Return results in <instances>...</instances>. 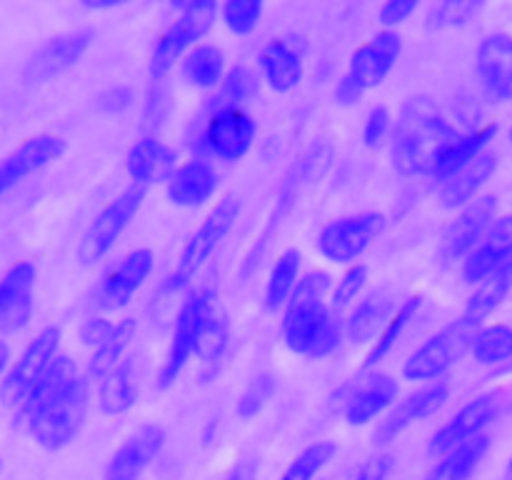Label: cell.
<instances>
[{
    "label": "cell",
    "mask_w": 512,
    "mask_h": 480,
    "mask_svg": "<svg viewBox=\"0 0 512 480\" xmlns=\"http://www.w3.org/2000/svg\"><path fill=\"white\" fill-rule=\"evenodd\" d=\"M453 125L430 98H410L403 105L393 135V163L405 178L433 173L443 150L453 143Z\"/></svg>",
    "instance_id": "1"
},
{
    "label": "cell",
    "mask_w": 512,
    "mask_h": 480,
    "mask_svg": "<svg viewBox=\"0 0 512 480\" xmlns=\"http://www.w3.org/2000/svg\"><path fill=\"white\" fill-rule=\"evenodd\" d=\"M85 413H88V383L83 375H78L63 393L55 395L25 425L40 448L60 450L83 428Z\"/></svg>",
    "instance_id": "2"
},
{
    "label": "cell",
    "mask_w": 512,
    "mask_h": 480,
    "mask_svg": "<svg viewBox=\"0 0 512 480\" xmlns=\"http://www.w3.org/2000/svg\"><path fill=\"white\" fill-rule=\"evenodd\" d=\"M480 333V323L470 315H460L440 333H435L428 343L420 345L405 363L403 373L408 380H433L453 368L468 350H473L475 335Z\"/></svg>",
    "instance_id": "3"
},
{
    "label": "cell",
    "mask_w": 512,
    "mask_h": 480,
    "mask_svg": "<svg viewBox=\"0 0 512 480\" xmlns=\"http://www.w3.org/2000/svg\"><path fill=\"white\" fill-rule=\"evenodd\" d=\"M240 215V200L235 195H225L218 203L210 208V213L205 215V220L200 223V228L190 235V240L185 243L183 253H180L178 265L170 273L165 288L168 290H180L183 285H188V280H193V275L203 268L205 260L213 255V250L218 248L225 240V235L233 230L235 220Z\"/></svg>",
    "instance_id": "4"
},
{
    "label": "cell",
    "mask_w": 512,
    "mask_h": 480,
    "mask_svg": "<svg viewBox=\"0 0 512 480\" xmlns=\"http://www.w3.org/2000/svg\"><path fill=\"white\" fill-rule=\"evenodd\" d=\"M283 338L293 353L305 358H328L340 345V328L323 300L288 305L283 318Z\"/></svg>",
    "instance_id": "5"
},
{
    "label": "cell",
    "mask_w": 512,
    "mask_h": 480,
    "mask_svg": "<svg viewBox=\"0 0 512 480\" xmlns=\"http://www.w3.org/2000/svg\"><path fill=\"white\" fill-rule=\"evenodd\" d=\"M215 18H218V3L200 0V3L183 5L178 20L155 43L153 58H150V75L155 80H163L175 68L180 55L213 28Z\"/></svg>",
    "instance_id": "6"
},
{
    "label": "cell",
    "mask_w": 512,
    "mask_h": 480,
    "mask_svg": "<svg viewBox=\"0 0 512 480\" xmlns=\"http://www.w3.org/2000/svg\"><path fill=\"white\" fill-rule=\"evenodd\" d=\"M215 310V295L210 288H200L190 295L180 308L178 320L173 328V340H170L168 358H165L163 370H160V388H170L180 378L183 368L188 365L190 355L198 350L200 335H203L205 323Z\"/></svg>",
    "instance_id": "7"
},
{
    "label": "cell",
    "mask_w": 512,
    "mask_h": 480,
    "mask_svg": "<svg viewBox=\"0 0 512 480\" xmlns=\"http://www.w3.org/2000/svg\"><path fill=\"white\" fill-rule=\"evenodd\" d=\"M58 343H60V330L58 328H45L35 335L28 343V348L23 350L15 365L10 368V373L5 375L3 385H0V400L10 408H20V405L28 400V395L33 393L35 385L40 383V378L45 375V370L50 368L55 358H58Z\"/></svg>",
    "instance_id": "8"
},
{
    "label": "cell",
    "mask_w": 512,
    "mask_h": 480,
    "mask_svg": "<svg viewBox=\"0 0 512 480\" xmlns=\"http://www.w3.org/2000/svg\"><path fill=\"white\" fill-rule=\"evenodd\" d=\"M145 198L143 185H130L128 190L118 195V198L110 200L103 210L98 213V218L90 223V228L85 230L83 240L78 245V258L83 263H95V260L103 258L110 248L115 245V240L120 238L125 228H128L130 220L135 218V213L140 210Z\"/></svg>",
    "instance_id": "9"
},
{
    "label": "cell",
    "mask_w": 512,
    "mask_h": 480,
    "mask_svg": "<svg viewBox=\"0 0 512 480\" xmlns=\"http://www.w3.org/2000/svg\"><path fill=\"white\" fill-rule=\"evenodd\" d=\"M383 225L385 218L380 213H358L335 218L320 230L318 250L330 263H353L373 245Z\"/></svg>",
    "instance_id": "10"
},
{
    "label": "cell",
    "mask_w": 512,
    "mask_h": 480,
    "mask_svg": "<svg viewBox=\"0 0 512 480\" xmlns=\"http://www.w3.org/2000/svg\"><path fill=\"white\" fill-rule=\"evenodd\" d=\"M495 215H498V198L495 195H483V198L473 200L443 233L438 253H435L438 263L450 265L473 253L483 243L488 230L493 228Z\"/></svg>",
    "instance_id": "11"
},
{
    "label": "cell",
    "mask_w": 512,
    "mask_h": 480,
    "mask_svg": "<svg viewBox=\"0 0 512 480\" xmlns=\"http://www.w3.org/2000/svg\"><path fill=\"white\" fill-rule=\"evenodd\" d=\"M255 133H258V125L245 110L225 105L208 118L203 140L215 158L235 163V160L245 158V153L253 148Z\"/></svg>",
    "instance_id": "12"
},
{
    "label": "cell",
    "mask_w": 512,
    "mask_h": 480,
    "mask_svg": "<svg viewBox=\"0 0 512 480\" xmlns=\"http://www.w3.org/2000/svg\"><path fill=\"white\" fill-rule=\"evenodd\" d=\"M65 153V140L55 133H38L25 138L18 148L0 160V198L10 188L38 173Z\"/></svg>",
    "instance_id": "13"
},
{
    "label": "cell",
    "mask_w": 512,
    "mask_h": 480,
    "mask_svg": "<svg viewBox=\"0 0 512 480\" xmlns=\"http://www.w3.org/2000/svg\"><path fill=\"white\" fill-rule=\"evenodd\" d=\"M400 50H403L400 35L383 30V33L375 35L370 43L360 45V48L355 50L353 58H350L348 73H345L343 78L348 80V83H353L360 93H365V90L375 88V85H380L388 78L393 65L398 63Z\"/></svg>",
    "instance_id": "14"
},
{
    "label": "cell",
    "mask_w": 512,
    "mask_h": 480,
    "mask_svg": "<svg viewBox=\"0 0 512 480\" xmlns=\"http://www.w3.org/2000/svg\"><path fill=\"white\" fill-rule=\"evenodd\" d=\"M35 265L18 260L0 278V330L15 333L33 318Z\"/></svg>",
    "instance_id": "15"
},
{
    "label": "cell",
    "mask_w": 512,
    "mask_h": 480,
    "mask_svg": "<svg viewBox=\"0 0 512 480\" xmlns=\"http://www.w3.org/2000/svg\"><path fill=\"white\" fill-rule=\"evenodd\" d=\"M498 408V393H485L478 395L475 400H470L463 410H458V413L450 418V423L445 425V428H440L438 433H435V438L430 440V453L445 455L453 448H458V445H463L465 440L475 438V435H483V428L498 415Z\"/></svg>",
    "instance_id": "16"
},
{
    "label": "cell",
    "mask_w": 512,
    "mask_h": 480,
    "mask_svg": "<svg viewBox=\"0 0 512 480\" xmlns=\"http://www.w3.org/2000/svg\"><path fill=\"white\" fill-rule=\"evenodd\" d=\"M90 40H93V30H73V33L53 38L28 60L25 80L28 83H45V80H53L55 75L65 73L83 58Z\"/></svg>",
    "instance_id": "17"
},
{
    "label": "cell",
    "mask_w": 512,
    "mask_h": 480,
    "mask_svg": "<svg viewBox=\"0 0 512 480\" xmlns=\"http://www.w3.org/2000/svg\"><path fill=\"white\" fill-rule=\"evenodd\" d=\"M165 433L158 425H143L135 430L110 458L105 468V480H140L150 463L163 450Z\"/></svg>",
    "instance_id": "18"
},
{
    "label": "cell",
    "mask_w": 512,
    "mask_h": 480,
    "mask_svg": "<svg viewBox=\"0 0 512 480\" xmlns=\"http://www.w3.org/2000/svg\"><path fill=\"white\" fill-rule=\"evenodd\" d=\"M508 263H512V215H503L495 220L483 243L465 258L463 280L480 285Z\"/></svg>",
    "instance_id": "19"
},
{
    "label": "cell",
    "mask_w": 512,
    "mask_h": 480,
    "mask_svg": "<svg viewBox=\"0 0 512 480\" xmlns=\"http://www.w3.org/2000/svg\"><path fill=\"white\" fill-rule=\"evenodd\" d=\"M153 263L155 258L150 250L140 248L125 255V258L120 260L118 268L110 270V273L105 275L103 285H100V293H98L100 308L118 310L123 308V305H128L130 298L138 293V288L145 283L150 270H153Z\"/></svg>",
    "instance_id": "20"
},
{
    "label": "cell",
    "mask_w": 512,
    "mask_h": 480,
    "mask_svg": "<svg viewBox=\"0 0 512 480\" xmlns=\"http://www.w3.org/2000/svg\"><path fill=\"white\" fill-rule=\"evenodd\" d=\"M478 78L495 100H512V35L493 33L478 48Z\"/></svg>",
    "instance_id": "21"
},
{
    "label": "cell",
    "mask_w": 512,
    "mask_h": 480,
    "mask_svg": "<svg viewBox=\"0 0 512 480\" xmlns=\"http://www.w3.org/2000/svg\"><path fill=\"white\" fill-rule=\"evenodd\" d=\"M450 398V388L445 383L428 385V388L418 390L410 398H405L383 423L375 430V443H390L393 438H398L403 430H408L410 425L418 423V420L428 418V415L438 413L443 408L445 400Z\"/></svg>",
    "instance_id": "22"
},
{
    "label": "cell",
    "mask_w": 512,
    "mask_h": 480,
    "mask_svg": "<svg viewBox=\"0 0 512 480\" xmlns=\"http://www.w3.org/2000/svg\"><path fill=\"white\" fill-rule=\"evenodd\" d=\"M218 185L220 178L213 165L205 160H188L170 178L168 198L178 208H198L205 200L213 198Z\"/></svg>",
    "instance_id": "23"
},
{
    "label": "cell",
    "mask_w": 512,
    "mask_h": 480,
    "mask_svg": "<svg viewBox=\"0 0 512 480\" xmlns=\"http://www.w3.org/2000/svg\"><path fill=\"white\" fill-rule=\"evenodd\" d=\"M128 173L135 180V185L160 183L170 180L178 170V155L173 148L160 143L158 138H140L133 148L128 150Z\"/></svg>",
    "instance_id": "24"
},
{
    "label": "cell",
    "mask_w": 512,
    "mask_h": 480,
    "mask_svg": "<svg viewBox=\"0 0 512 480\" xmlns=\"http://www.w3.org/2000/svg\"><path fill=\"white\" fill-rule=\"evenodd\" d=\"M260 70L268 85L278 93L298 88L303 80V53L288 38H275L260 53Z\"/></svg>",
    "instance_id": "25"
},
{
    "label": "cell",
    "mask_w": 512,
    "mask_h": 480,
    "mask_svg": "<svg viewBox=\"0 0 512 480\" xmlns=\"http://www.w3.org/2000/svg\"><path fill=\"white\" fill-rule=\"evenodd\" d=\"M395 308V293L390 285L373 290L358 308L350 313L348 323H345V333L353 343H368L375 335L385 330V320L390 318Z\"/></svg>",
    "instance_id": "26"
},
{
    "label": "cell",
    "mask_w": 512,
    "mask_h": 480,
    "mask_svg": "<svg viewBox=\"0 0 512 480\" xmlns=\"http://www.w3.org/2000/svg\"><path fill=\"white\" fill-rule=\"evenodd\" d=\"M398 398V383L390 375H373L365 385H360L345 403V420L350 425H365L378 418L383 410Z\"/></svg>",
    "instance_id": "27"
},
{
    "label": "cell",
    "mask_w": 512,
    "mask_h": 480,
    "mask_svg": "<svg viewBox=\"0 0 512 480\" xmlns=\"http://www.w3.org/2000/svg\"><path fill=\"white\" fill-rule=\"evenodd\" d=\"M495 133H498V128L490 123V125H483V128L473 130V133H465L460 135V138H455L453 143L443 150L438 163H435V170H433L435 178L443 180V183H448L450 178H455L465 165H470L478 155L485 153V148H488V143L493 140Z\"/></svg>",
    "instance_id": "28"
},
{
    "label": "cell",
    "mask_w": 512,
    "mask_h": 480,
    "mask_svg": "<svg viewBox=\"0 0 512 480\" xmlns=\"http://www.w3.org/2000/svg\"><path fill=\"white\" fill-rule=\"evenodd\" d=\"M495 168H498V155L488 153V150L483 155H478L470 165H465L455 178H450L443 185L440 200H443L445 208H460V205L470 203L480 193V188L488 183Z\"/></svg>",
    "instance_id": "29"
},
{
    "label": "cell",
    "mask_w": 512,
    "mask_h": 480,
    "mask_svg": "<svg viewBox=\"0 0 512 480\" xmlns=\"http://www.w3.org/2000/svg\"><path fill=\"white\" fill-rule=\"evenodd\" d=\"M78 375H80L78 365H75L68 355H58V358L50 363V368L45 370V375L40 378V383L33 388V393L28 395V400H25V403L18 408L20 420H25V423H28V420L33 418L38 410H43L45 405L55 398V395L63 393V390L68 388V385L73 383Z\"/></svg>",
    "instance_id": "30"
},
{
    "label": "cell",
    "mask_w": 512,
    "mask_h": 480,
    "mask_svg": "<svg viewBox=\"0 0 512 480\" xmlns=\"http://www.w3.org/2000/svg\"><path fill=\"white\" fill-rule=\"evenodd\" d=\"M490 448L488 435H475L463 445L445 453V458L428 473V480H470Z\"/></svg>",
    "instance_id": "31"
},
{
    "label": "cell",
    "mask_w": 512,
    "mask_h": 480,
    "mask_svg": "<svg viewBox=\"0 0 512 480\" xmlns=\"http://www.w3.org/2000/svg\"><path fill=\"white\" fill-rule=\"evenodd\" d=\"M135 395V365L125 358L113 373L100 380V408L108 415H120L133 408Z\"/></svg>",
    "instance_id": "32"
},
{
    "label": "cell",
    "mask_w": 512,
    "mask_h": 480,
    "mask_svg": "<svg viewBox=\"0 0 512 480\" xmlns=\"http://www.w3.org/2000/svg\"><path fill=\"white\" fill-rule=\"evenodd\" d=\"M135 323L130 318L120 320L113 325V330L108 333V338L93 350V358H90V373L98 380H103L105 375L113 373L120 363L125 360V350H128L130 340H133Z\"/></svg>",
    "instance_id": "33"
},
{
    "label": "cell",
    "mask_w": 512,
    "mask_h": 480,
    "mask_svg": "<svg viewBox=\"0 0 512 480\" xmlns=\"http://www.w3.org/2000/svg\"><path fill=\"white\" fill-rule=\"evenodd\" d=\"M300 273V253L298 250L288 248L278 255L273 265V273L268 278V288H265V308L278 310L285 305L293 295L295 285H298Z\"/></svg>",
    "instance_id": "34"
},
{
    "label": "cell",
    "mask_w": 512,
    "mask_h": 480,
    "mask_svg": "<svg viewBox=\"0 0 512 480\" xmlns=\"http://www.w3.org/2000/svg\"><path fill=\"white\" fill-rule=\"evenodd\" d=\"M225 60L215 45H198L183 60V78L195 88H213L223 80Z\"/></svg>",
    "instance_id": "35"
},
{
    "label": "cell",
    "mask_w": 512,
    "mask_h": 480,
    "mask_svg": "<svg viewBox=\"0 0 512 480\" xmlns=\"http://www.w3.org/2000/svg\"><path fill=\"white\" fill-rule=\"evenodd\" d=\"M512 288V263L505 265V268L495 270L488 280L478 285V290L473 293V298L468 300V308H465V315L475 318L480 323L483 318H488L503 298L508 295V290Z\"/></svg>",
    "instance_id": "36"
},
{
    "label": "cell",
    "mask_w": 512,
    "mask_h": 480,
    "mask_svg": "<svg viewBox=\"0 0 512 480\" xmlns=\"http://www.w3.org/2000/svg\"><path fill=\"white\" fill-rule=\"evenodd\" d=\"M420 308V295H413V298L405 300L403 305L398 308V313H395V318L390 320L388 325H385L383 333L378 335V340H375L373 350H370L368 355H365V363H363V370H370L373 365H378L380 360L385 358V355L393 350V345L398 343L400 335L405 333V328H408V323L413 320V315L418 313Z\"/></svg>",
    "instance_id": "37"
},
{
    "label": "cell",
    "mask_w": 512,
    "mask_h": 480,
    "mask_svg": "<svg viewBox=\"0 0 512 480\" xmlns=\"http://www.w3.org/2000/svg\"><path fill=\"white\" fill-rule=\"evenodd\" d=\"M473 355L478 363L495 365L512 358V328L505 323H493L480 330L473 340Z\"/></svg>",
    "instance_id": "38"
},
{
    "label": "cell",
    "mask_w": 512,
    "mask_h": 480,
    "mask_svg": "<svg viewBox=\"0 0 512 480\" xmlns=\"http://www.w3.org/2000/svg\"><path fill=\"white\" fill-rule=\"evenodd\" d=\"M335 450L338 448L330 440H320V443L310 445L283 470L280 480H313L333 460Z\"/></svg>",
    "instance_id": "39"
},
{
    "label": "cell",
    "mask_w": 512,
    "mask_h": 480,
    "mask_svg": "<svg viewBox=\"0 0 512 480\" xmlns=\"http://www.w3.org/2000/svg\"><path fill=\"white\" fill-rule=\"evenodd\" d=\"M228 338V320H225V315L218 313V308H215L213 315L208 318V323H205L195 353L203 358V363H215L218 358H223L225 348H228Z\"/></svg>",
    "instance_id": "40"
},
{
    "label": "cell",
    "mask_w": 512,
    "mask_h": 480,
    "mask_svg": "<svg viewBox=\"0 0 512 480\" xmlns=\"http://www.w3.org/2000/svg\"><path fill=\"white\" fill-rule=\"evenodd\" d=\"M220 15H223L230 33L248 35L253 33L260 15H263V3L260 0H230V3L220 8Z\"/></svg>",
    "instance_id": "41"
},
{
    "label": "cell",
    "mask_w": 512,
    "mask_h": 480,
    "mask_svg": "<svg viewBox=\"0 0 512 480\" xmlns=\"http://www.w3.org/2000/svg\"><path fill=\"white\" fill-rule=\"evenodd\" d=\"M480 8H483L480 3H465V0H448V3H438L430 8L428 28L443 30V28H455V25H465L473 20V15L480 13Z\"/></svg>",
    "instance_id": "42"
},
{
    "label": "cell",
    "mask_w": 512,
    "mask_h": 480,
    "mask_svg": "<svg viewBox=\"0 0 512 480\" xmlns=\"http://www.w3.org/2000/svg\"><path fill=\"white\" fill-rule=\"evenodd\" d=\"M260 83L258 75L248 68V65H238V68L230 70L223 80V98L233 103V108H238V103L253 98L258 93Z\"/></svg>",
    "instance_id": "43"
},
{
    "label": "cell",
    "mask_w": 512,
    "mask_h": 480,
    "mask_svg": "<svg viewBox=\"0 0 512 480\" xmlns=\"http://www.w3.org/2000/svg\"><path fill=\"white\" fill-rule=\"evenodd\" d=\"M273 393H275L273 375L270 373L258 375V378H255L248 388H245V393L240 395L238 413L243 415V418H253V415H258V410L263 408L270 398H273Z\"/></svg>",
    "instance_id": "44"
},
{
    "label": "cell",
    "mask_w": 512,
    "mask_h": 480,
    "mask_svg": "<svg viewBox=\"0 0 512 480\" xmlns=\"http://www.w3.org/2000/svg\"><path fill=\"white\" fill-rule=\"evenodd\" d=\"M330 275L325 270H310L303 278H298L293 295H290L288 305H300V303H318L323 300V295L330 288Z\"/></svg>",
    "instance_id": "45"
},
{
    "label": "cell",
    "mask_w": 512,
    "mask_h": 480,
    "mask_svg": "<svg viewBox=\"0 0 512 480\" xmlns=\"http://www.w3.org/2000/svg\"><path fill=\"white\" fill-rule=\"evenodd\" d=\"M365 283H368V268L365 265H353L348 268V273L338 280V288L333 293V308L343 310L363 293Z\"/></svg>",
    "instance_id": "46"
},
{
    "label": "cell",
    "mask_w": 512,
    "mask_h": 480,
    "mask_svg": "<svg viewBox=\"0 0 512 480\" xmlns=\"http://www.w3.org/2000/svg\"><path fill=\"white\" fill-rule=\"evenodd\" d=\"M388 128H390V113L388 108H373L368 115V123H365V145L368 148H378L380 143L385 140V135H388Z\"/></svg>",
    "instance_id": "47"
},
{
    "label": "cell",
    "mask_w": 512,
    "mask_h": 480,
    "mask_svg": "<svg viewBox=\"0 0 512 480\" xmlns=\"http://www.w3.org/2000/svg\"><path fill=\"white\" fill-rule=\"evenodd\" d=\"M390 470H393V458H390V455H375V458L365 460V463L355 470L353 480H388Z\"/></svg>",
    "instance_id": "48"
},
{
    "label": "cell",
    "mask_w": 512,
    "mask_h": 480,
    "mask_svg": "<svg viewBox=\"0 0 512 480\" xmlns=\"http://www.w3.org/2000/svg\"><path fill=\"white\" fill-rule=\"evenodd\" d=\"M415 8H418V5H415L413 0H390V3H385L383 8H380V23L388 25V28L390 25L405 23V20L415 13Z\"/></svg>",
    "instance_id": "49"
},
{
    "label": "cell",
    "mask_w": 512,
    "mask_h": 480,
    "mask_svg": "<svg viewBox=\"0 0 512 480\" xmlns=\"http://www.w3.org/2000/svg\"><path fill=\"white\" fill-rule=\"evenodd\" d=\"M115 323H108L105 318H90L85 320L83 330H80V335H83L85 345H90V348H98L100 343H103L105 338H108V333L113 330Z\"/></svg>",
    "instance_id": "50"
},
{
    "label": "cell",
    "mask_w": 512,
    "mask_h": 480,
    "mask_svg": "<svg viewBox=\"0 0 512 480\" xmlns=\"http://www.w3.org/2000/svg\"><path fill=\"white\" fill-rule=\"evenodd\" d=\"M255 470H258V463H255V460H245V463H240L238 468L230 470L225 480H253Z\"/></svg>",
    "instance_id": "51"
},
{
    "label": "cell",
    "mask_w": 512,
    "mask_h": 480,
    "mask_svg": "<svg viewBox=\"0 0 512 480\" xmlns=\"http://www.w3.org/2000/svg\"><path fill=\"white\" fill-rule=\"evenodd\" d=\"M8 360H10V350H8V345H5L3 340H0V370H3L5 365H8Z\"/></svg>",
    "instance_id": "52"
},
{
    "label": "cell",
    "mask_w": 512,
    "mask_h": 480,
    "mask_svg": "<svg viewBox=\"0 0 512 480\" xmlns=\"http://www.w3.org/2000/svg\"><path fill=\"white\" fill-rule=\"evenodd\" d=\"M503 480H512V458H510L508 468H505V475H503Z\"/></svg>",
    "instance_id": "53"
},
{
    "label": "cell",
    "mask_w": 512,
    "mask_h": 480,
    "mask_svg": "<svg viewBox=\"0 0 512 480\" xmlns=\"http://www.w3.org/2000/svg\"><path fill=\"white\" fill-rule=\"evenodd\" d=\"M510 143H512V128H510Z\"/></svg>",
    "instance_id": "54"
}]
</instances>
